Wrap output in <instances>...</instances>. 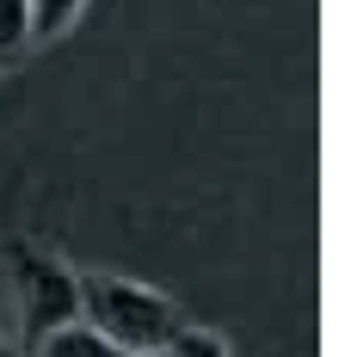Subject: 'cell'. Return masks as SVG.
Wrapping results in <instances>:
<instances>
[{"label":"cell","mask_w":339,"mask_h":357,"mask_svg":"<svg viewBox=\"0 0 339 357\" xmlns=\"http://www.w3.org/2000/svg\"><path fill=\"white\" fill-rule=\"evenodd\" d=\"M80 289V321L93 326L99 339H112L117 351H167V339L179 333V308L160 296V289H142L130 278H75Z\"/></svg>","instance_id":"6da1fadb"},{"label":"cell","mask_w":339,"mask_h":357,"mask_svg":"<svg viewBox=\"0 0 339 357\" xmlns=\"http://www.w3.org/2000/svg\"><path fill=\"white\" fill-rule=\"evenodd\" d=\"M13 271H19V314H25V345L50 339L56 326L80 321V289H75V271L50 252H31V247H13Z\"/></svg>","instance_id":"7a4b0ae2"},{"label":"cell","mask_w":339,"mask_h":357,"mask_svg":"<svg viewBox=\"0 0 339 357\" xmlns=\"http://www.w3.org/2000/svg\"><path fill=\"white\" fill-rule=\"evenodd\" d=\"M31 351H38V357H123V351L112 345V339H99V333H93L86 321L56 326V333H50V339H38Z\"/></svg>","instance_id":"3957f363"},{"label":"cell","mask_w":339,"mask_h":357,"mask_svg":"<svg viewBox=\"0 0 339 357\" xmlns=\"http://www.w3.org/2000/svg\"><path fill=\"white\" fill-rule=\"evenodd\" d=\"M25 13H31V37H56L75 25L80 0H25Z\"/></svg>","instance_id":"277c9868"},{"label":"cell","mask_w":339,"mask_h":357,"mask_svg":"<svg viewBox=\"0 0 339 357\" xmlns=\"http://www.w3.org/2000/svg\"><path fill=\"white\" fill-rule=\"evenodd\" d=\"M167 357H228V345L216 333H197V326H179L173 339H167Z\"/></svg>","instance_id":"5b68a950"},{"label":"cell","mask_w":339,"mask_h":357,"mask_svg":"<svg viewBox=\"0 0 339 357\" xmlns=\"http://www.w3.org/2000/svg\"><path fill=\"white\" fill-rule=\"evenodd\" d=\"M25 37H31V13H25V0H0V56H13Z\"/></svg>","instance_id":"8992f818"},{"label":"cell","mask_w":339,"mask_h":357,"mask_svg":"<svg viewBox=\"0 0 339 357\" xmlns=\"http://www.w3.org/2000/svg\"><path fill=\"white\" fill-rule=\"evenodd\" d=\"M130 357H167V351H130Z\"/></svg>","instance_id":"52a82bcc"},{"label":"cell","mask_w":339,"mask_h":357,"mask_svg":"<svg viewBox=\"0 0 339 357\" xmlns=\"http://www.w3.org/2000/svg\"><path fill=\"white\" fill-rule=\"evenodd\" d=\"M0 357H13V351H6V345H0Z\"/></svg>","instance_id":"ba28073f"}]
</instances>
